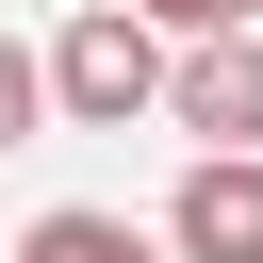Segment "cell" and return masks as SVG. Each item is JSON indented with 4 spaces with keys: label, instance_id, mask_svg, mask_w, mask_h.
Wrapping results in <instances>:
<instances>
[{
    "label": "cell",
    "instance_id": "6da1fadb",
    "mask_svg": "<svg viewBox=\"0 0 263 263\" xmlns=\"http://www.w3.org/2000/svg\"><path fill=\"white\" fill-rule=\"evenodd\" d=\"M164 82H181V49H164L148 0H82V16L49 33V99H66V132H132V115H164Z\"/></svg>",
    "mask_w": 263,
    "mask_h": 263
},
{
    "label": "cell",
    "instance_id": "7a4b0ae2",
    "mask_svg": "<svg viewBox=\"0 0 263 263\" xmlns=\"http://www.w3.org/2000/svg\"><path fill=\"white\" fill-rule=\"evenodd\" d=\"M164 115H181L197 148H263V16H247V33H181Z\"/></svg>",
    "mask_w": 263,
    "mask_h": 263
},
{
    "label": "cell",
    "instance_id": "3957f363",
    "mask_svg": "<svg viewBox=\"0 0 263 263\" xmlns=\"http://www.w3.org/2000/svg\"><path fill=\"white\" fill-rule=\"evenodd\" d=\"M164 247L181 263H263V148H197L181 197H164Z\"/></svg>",
    "mask_w": 263,
    "mask_h": 263
},
{
    "label": "cell",
    "instance_id": "277c9868",
    "mask_svg": "<svg viewBox=\"0 0 263 263\" xmlns=\"http://www.w3.org/2000/svg\"><path fill=\"white\" fill-rule=\"evenodd\" d=\"M16 263H181V247H164V230H132V214H82V197H66V214H33V230H16Z\"/></svg>",
    "mask_w": 263,
    "mask_h": 263
},
{
    "label": "cell",
    "instance_id": "5b68a950",
    "mask_svg": "<svg viewBox=\"0 0 263 263\" xmlns=\"http://www.w3.org/2000/svg\"><path fill=\"white\" fill-rule=\"evenodd\" d=\"M49 115H66V99H49V49H16V33H0V148H33Z\"/></svg>",
    "mask_w": 263,
    "mask_h": 263
},
{
    "label": "cell",
    "instance_id": "8992f818",
    "mask_svg": "<svg viewBox=\"0 0 263 263\" xmlns=\"http://www.w3.org/2000/svg\"><path fill=\"white\" fill-rule=\"evenodd\" d=\"M148 16H164V33H247L263 0H148Z\"/></svg>",
    "mask_w": 263,
    "mask_h": 263
}]
</instances>
